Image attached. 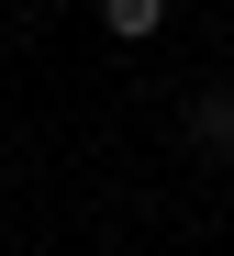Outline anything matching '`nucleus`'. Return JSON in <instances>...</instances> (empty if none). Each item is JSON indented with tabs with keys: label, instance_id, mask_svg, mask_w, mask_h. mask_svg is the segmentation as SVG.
I'll return each mask as SVG.
<instances>
[{
	"label": "nucleus",
	"instance_id": "f257e3e1",
	"mask_svg": "<svg viewBox=\"0 0 234 256\" xmlns=\"http://www.w3.org/2000/svg\"><path fill=\"white\" fill-rule=\"evenodd\" d=\"M101 22L123 34V45H145V34H167V0H101Z\"/></svg>",
	"mask_w": 234,
	"mask_h": 256
},
{
	"label": "nucleus",
	"instance_id": "f03ea898",
	"mask_svg": "<svg viewBox=\"0 0 234 256\" xmlns=\"http://www.w3.org/2000/svg\"><path fill=\"white\" fill-rule=\"evenodd\" d=\"M190 134H201V145L234 134V90H201V100H190Z\"/></svg>",
	"mask_w": 234,
	"mask_h": 256
}]
</instances>
